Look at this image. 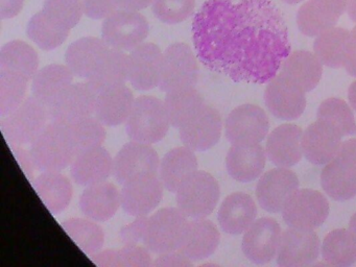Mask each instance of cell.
<instances>
[{
    "mask_svg": "<svg viewBox=\"0 0 356 267\" xmlns=\"http://www.w3.org/2000/svg\"><path fill=\"white\" fill-rule=\"evenodd\" d=\"M191 31L202 64L236 83H268L291 54L286 23L272 0H207Z\"/></svg>",
    "mask_w": 356,
    "mask_h": 267,
    "instance_id": "cell-1",
    "label": "cell"
},
{
    "mask_svg": "<svg viewBox=\"0 0 356 267\" xmlns=\"http://www.w3.org/2000/svg\"><path fill=\"white\" fill-rule=\"evenodd\" d=\"M31 160L41 172L62 171L76 158L66 125L49 122L31 143Z\"/></svg>",
    "mask_w": 356,
    "mask_h": 267,
    "instance_id": "cell-2",
    "label": "cell"
},
{
    "mask_svg": "<svg viewBox=\"0 0 356 267\" xmlns=\"http://www.w3.org/2000/svg\"><path fill=\"white\" fill-rule=\"evenodd\" d=\"M170 127L164 102L151 95L135 98L134 106L126 122L127 134L133 141L154 144L161 141Z\"/></svg>",
    "mask_w": 356,
    "mask_h": 267,
    "instance_id": "cell-3",
    "label": "cell"
},
{
    "mask_svg": "<svg viewBox=\"0 0 356 267\" xmlns=\"http://www.w3.org/2000/svg\"><path fill=\"white\" fill-rule=\"evenodd\" d=\"M188 227V217L180 209H160L147 219L143 242L154 254L180 250Z\"/></svg>",
    "mask_w": 356,
    "mask_h": 267,
    "instance_id": "cell-4",
    "label": "cell"
},
{
    "mask_svg": "<svg viewBox=\"0 0 356 267\" xmlns=\"http://www.w3.org/2000/svg\"><path fill=\"white\" fill-rule=\"evenodd\" d=\"M49 122V108L30 96L16 110L3 116L0 125L6 139L18 146L32 143Z\"/></svg>",
    "mask_w": 356,
    "mask_h": 267,
    "instance_id": "cell-5",
    "label": "cell"
},
{
    "mask_svg": "<svg viewBox=\"0 0 356 267\" xmlns=\"http://www.w3.org/2000/svg\"><path fill=\"white\" fill-rule=\"evenodd\" d=\"M178 208L191 219L206 218L218 206L220 190L218 181L210 173L197 170L179 187Z\"/></svg>",
    "mask_w": 356,
    "mask_h": 267,
    "instance_id": "cell-6",
    "label": "cell"
},
{
    "mask_svg": "<svg viewBox=\"0 0 356 267\" xmlns=\"http://www.w3.org/2000/svg\"><path fill=\"white\" fill-rule=\"evenodd\" d=\"M149 33V22L138 10H118L104 20L102 39L110 48L132 51L145 43Z\"/></svg>",
    "mask_w": 356,
    "mask_h": 267,
    "instance_id": "cell-7",
    "label": "cell"
},
{
    "mask_svg": "<svg viewBox=\"0 0 356 267\" xmlns=\"http://www.w3.org/2000/svg\"><path fill=\"white\" fill-rule=\"evenodd\" d=\"M197 54L186 43L170 44L163 52L159 88L164 92L195 87L199 79Z\"/></svg>",
    "mask_w": 356,
    "mask_h": 267,
    "instance_id": "cell-8",
    "label": "cell"
},
{
    "mask_svg": "<svg viewBox=\"0 0 356 267\" xmlns=\"http://www.w3.org/2000/svg\"><path fill=\"white\" fill-rule=\"evenodd\" d=\"M329 215V202L324 194L314 189H298L291 194L282 210L289 227L314 231Z\"/></svg>",
    "mask_w": 356,
    "mask_h": 267,
    "instance_id": "cell-9",
    "label": "cell"
},
{
    "mask_svg": "<svg viewBox=\"0 0 356 267\" xmlns=\"http://www.w3.org/2000/svg\"><path fill=\"white\" fill-rule=\"evenodd\" d=\"M164 186L158 175L141 173L122 184L120 198L124 212L131 216H147L163 198Z\"/></svg>",
    "mask_w": 356,
    "mask_h": 267,
    "instance_id": "cell-10",
    "label": "cell"
},
{
    "mask_svg": "<svg viewBox=\"0 0 356 267\" xmlns=\"http://www.w3.org/2000/svg\"><path fill=\"white\" fill-rule=\"evenodd\" d=\"M97 93L87 83H72L49 106L51 122L68 125L95 115Z\"/></svg>",
    "mask_w": 356,
    "mask_h": 267,
    "instance_id": "cell-11",
    "label": "cell"
},
{
    "mask_svg": "<svg viewBox=\"0 0 356 267\" xmlns=\"http://www.w3.org/2000/svg\"><path fill=\"white\" fill-rule=\"evenodd\" d=\"M226 137L235 144H259L268 134L270 122L264 108L245 104L235 108L225 122Z\"/></svg>",
    "mask_w": 356,
    "mask_h": 267,
    "instance_id": "cell-12",
    "label": "cell"
},
{
    "mask_svg": "<svg viewBox=\"0 0 356 267\" xmlns=\"http://www.w3.org/2000/svg\"><path fill=\"white\" fill-rule=\"evenodd\" d=\"M306 92L295 81L278 74L268 81L264 92L266 108L277 118L295 120L306 108Z\"/></svg>",
    "mask_w": 356,
    "mask_h": 267,
    "instance_id": "cell-13",
    "label": "cell"
},
{
    "mask_svg": "<svg viewBox=\"0 0 356 267\" xmlns=\"http://www.w3.org/2000/svg\"><path fill=\"white\" fill-rule=\"evenodd\" d=\"M320 250V238L314 231L289 227L281 234L277 263L282 267L308 266L318 259Z\"/></svg>",
    "mask_w": 356,
    "mask_h": 267,
    "instance_id": "cell-14",
    "label": "cell"
},
{
    "mask_svg": "<svg viewBox=\"0 0 356 267\" xmlns=\"http://www.w3.org/2000/svg\"><path fill=\"white\" fill-rule=\"evenodd\" d=\"M160 162L159 156L152 144L132 140L124 144L113 159L112 175L122 185L131 177L141 173L158 175Z\"/></svg>",
    "mask_w": 356,
    "mask_h": 267,
    "instance_id": "cell-15",
    "label": "cell"
},
{
    "mask_svg": "<svg viewBox=\"0 0 356 267\" xmlns=\"http://www.w3.org/2000/svg\"><path fill=\"white\" fill-rule=\"evenodd\" d=\"M281 234L280 225L275 219H257L245 232L241 244L243 254L255 264L270 262L278 252Z\"/></svg>",
    "mask_w": 356,
    "mask_h": 267,
    "instance_id": "cell-16",
    "label": "cell"
},
{
    "mask_svg": "<svg viewBox=\"0 0 356 267\" xmlns=\"http://www.w3.org/2000/svg\"><path fill=\"white\" fill-rule=\"evenodd\" d=\"M299 189V179L285 167L270 169L260 177L256 188L260 207L270 213L282 212L293 192Z\"/></svg>",
    "mask_w": 356,
    "mask_h": 267,
    "instance_id": "cell-17",
    "label": "cell"
},
{
    "mask_svg": "<svg viewBox=\"0 0 356 267\" xmlns=\"http://www.w3.org/2000/svg\"><path fill=\"white\" fill-rule=\"evenodd\" d=\"M163 52L154 43H143L129 54V81L139 91L159 87Z\"/></svg>",
    "mask_w": 356,
    "mask_h": 267,
    "instance_id": "cell-18",
    "label": "cell"
},
{
    "mask_svg": "<svg viewBox=\"0 0 356 267\" xmlns=\"http://www.w3.org/2000/svg\"><path fill=\"white\" fill-rule=\"evenodd\" d=\"M349 0H308L297 13L300 31L308 37H316L332 29L348 8Z\"/></svg>",
    "mask_w": 356,
    "mask_h": 267,
    "instance_id": "cell-19",
    "label": "cell"
},
{
    "mask_svg": "<svg viewBox=\"0 0 356 267\" xmlns=\"http://www.w3.org/2000/svg\"><path fill=\"white\" fill-rule=\"evenodd\" d=\"M222 129V121L220 113L212 106L205 104L179 131L181 141L185 146L193 152H206L220 141Z\"/></svg>",
    "mask_w": 356,
    "mask_h": 267,
    "instance_id": "cell-20",
    "label": "cell"
},
{
    "mask_svg": "<svg viewBox=\"0 0 356 267\" xmlns=\"http://www.w3.org/2000/svg\"><path fill=\"white\" fill-rule=\"evenodd\" d=\"M341 138L339 131L326 121L316 120L303 133V154L314 165H324L339 156Z\"/></svg>",
    "mask_w": 356,
    "mask_h": 267,
    "instance_id": "cell-21",
    "label": "cell"
},
{
    "mask_svg": "<svg viewBox=\"0 0 356 267\" xmlns=\"http://www.w3.org/2000/svg\"><path fill=\"white\" fill-rule=\"evenodd\" d=\"M301 127L296 124H281L268 135L266 140V152L273 164L278 167L293 166L303 156Z\"/></svg>",
    "mask_w": 356,
    "mask_h": 267,
    "instance_id": "cell-22",
    "label": "cell"
},
{
    "mask_svg": "<svg viewBox=\"0 0 356 267\" xmlns=\"http://www.w3.org/2000/svg\"><path fill=\"white\" fill-rule=\"evenodd\" d=\"M257 207L249 194L235 192L222 200L218 210V222L225 233L241 235L256 220Z\"/></svg>",
    "mask_w": 356,
    "mask_h": 267,
    "instance_id": "cell-23",
    "label": "cell"
},
{
    "mask_svg": "<svg viewBox=\"0 0 356 267\" xmlns=\"http://www.w3.org/2000/svg\"><path fill=\"white\" fill-rule=\"evenodd\" d=\"M113 172V159L103 146L83 152L70 165L74 183L83 187L103 183Z\"/></svg>",
    "mask_w": 356,
    "mask_h": 267,
    "instance_id": "cell-24",
    "label": "cell"
},
{
    "mask_svg": "<svg viewBox=\"0 0 356 267\" xmlns=\"http://www.w3.org/2000/svg\"><path fill=\"white\" fill-rule=\"evenodd\" d=\"M86 81L97 94L126 85L129 81L128 54L122 50L108 48Z\"/></svg>",
    "mask_w": 356,
    "mask_h": 267,
    "instance_id": "cell-25",
    "label": "cell"
},
{
    "mask_svg": "<svg viewBox=\"0 0 356 267\" xmlns=\"http://www.w3.org/2000/svg\"><path fill=\"white\" fill-rule=\"evenodd\" d=\"M266 156V149L260 144H235L227 154V170L235 181H254L261 175Z\"/></svg>",
    "mask_w": 356,
    "mask_h": 267,
    "instance_id": "cell-26",
    "label": "cell"
},
{
    "mask_svg": "<svg viewBox=\"0 0 356 267\" xmlns=\"http://www.w3.org/2000/svg\"><path fill=\"white\" fill-rule=\"evenodd\" d=\"M120 206V191L109 181L88 186L81 194V211L92 220H109L116 214Z\"/></svg>",
    "mask_w": 356,
    "mask_h": 267,
    "instance_id": "cell-27",
    "label": "cell"
},
{
    "mask_svg": "<svg viewBox=\"0 0 356 267\" xmlns=\"http://www.w3.org/2000/svg\"><path fill=\"white\" fill-rule=\"evenodd\" d=\"M134 102V94L126 85L111 88L97 94L95 116L105 127H118L128 120Z\"/></svg>",
    "mask_w": 356,
    "mask_h": 267,
    "instance_id": "cell-28",
    "label": "cell"
},
{
    "mask_svg": "<svg viewBox=\"0 0 356 267\" xmlns=\"http://www.w3.org/2000/svg\"><path fill=\"white\" fill-rule=\"evenodd\" d=\"M321 184L327 195L346 202L356 195V167L337 156L327 163L321 175Z\"/></svg>",
    "mask_w": 356,
    "mask_h": 267,
    "instance_id": "cell-29",
    "label": "cell"
},
{
    "mask_svg": "<svg viewBox=\"0 0 356 267\" xmlns=\"http://www.w3.org/2000/svg\"><path fill=\"white\" fill-rule=\"evenodd\" d=\"M197 170L195 152L187 146H179L166 152L160 162L159 177L164 188L172 193Z\"/></svg>",
    "mask_w": 356,
    "mask_h": 267,
    "instance_id": "cell-30",
    "label": "cell"
},
{
    "mask_svg": "<svg viewBox=\"0 0 356 267\" xmlns=\"http://www.w3.org/2000/svg\"><path fill=\"white\" fill-rule=\"evenodd\" d=\"M34 189L51 214L63 212L72 198V184L61 171H47L35 179Z\"/></svg>",
    "mask_w": 356,
    "mask_h": 267,
    "instance_id": "cell-31",
    "label": "cell"
},
{
    "mask_svg": "<svg viewBox=\"0 0 356 267\" xmlns=\"http://www.w3.org/2000/svg\"><path fill=\"white\" fill-rule=\"evenodd\" d=\"M220 240V232L212 221L206 218L191 219L180 252L193 262L203 260L216 252Z\"/></svg>",
    "mask_w": 356,
    "mask_h": 267,
    "instance_id": "cell-32",
    "label": "cell"
},
{
    "mask_svg": "<svg viewBox=\"0 0 356 267\" xmlns=\"http://www.w3.org/2000/svg\"><path fill=\"white\" fill-rule=\"evenodd\" d=\"M279 73L297 83L304 91L309 92L322 79L323 64L312 52L297 50L285 58Z\"/></svg>",
    "mask_w": 356,
    "mask_h": 267,
    "instance_id": "cell-33",
    "label": "cell"
},
{
    "mask_svg": "<svg viewBox=\"0 0 356 267\" xmlns=\"http://www.w3.org/2000/svg\"><path fill=\"white\" fill-rule=\"evenodd\" d=\"M108 48L109 46L99 38H81L67 48L65 54L66 66L72 70L74 76L87 79Z\"/></svg>",
    "mask_w": 356,
    "mask_h": 267,
    "instance_id": "cell-34",
    "label": "cell"
},
{
    "mask_svg": "<svg viewBox=\"0 0 356 267\" xmlns=\"http://www.w3.org/2000/svg\"><path fill=\"white\" fill-rule=\"evenodd\" d=\"M74 76V73L66 65H47L39 69L33 79V96L49 108L59 94L72 85Z\"/></svg>",
    "mask_w": 356,
    "mask_h": 267,
    "instance_id": "cell-35",
    "label": "cell"
},
{
    "mask_svg": "<svg viewBox=\"0 0 356 267\" xmlns=\"http://www.w3.org/2000/svg\"><path fill=\"white\" fill-rule=\"evenodd\" d=\"M0 70L11 71L33 81L39 70L38 54L22 40L8 42L0 50Z\"/></svg>",
    "mask_w": 356,
    "mask_h": 267,
    "instance_id": "cell-36",
    "label": "cell"
},
{
    "mask_svg": "<svg viewBox=\"0 0 356 267\" xmlns=\"http://www.w3.org/2000/svg\"><path fill=\"white\" fill-rule=\"evenodd\" d=\"M163 102L170 125L176 129L188 122L206 104L195 87L166 92Z\"/></svg>",
    "mask_w": 356,
    "mask_h": 267,
    "instance_id": "cell-37",
    "label": "cell"
},
{
    "mask_svg": "<svg viewBox=\"0 0 356 267\" xmlns=\"http://www.w3.org/2000/svg\"><path fill=\"white\" fill-rule=\"evenodd\" d=\"M350 31L343 27H332L316 35L314 43V54L323 65L329 68H341L345 64Z\"/></svg>",
    "mask_w": 356,
    "mask_h": 267,
    "instance_id": "cell-38",
    "label": "cell"
},
{
    "mask_svg": "<svg viewBox=\"0 0 356 267\" xmlns=\"http://www.w3.org/2000/svg\"><path fill=\"white\" fill-rule=\"evenodd\" d=\"M322 256L331 266H351L356 262V239L353 234L349 229H333L323 241Z\"/></svg>",
    "mask_w": 356,
    "mask_h": 267,
    "instance_id": "cell-39",
    "label": "cell"
},
{
    "mask_svg": "<svg viewBox=\"0 0 356 267\" xmlns=\"http://www.w3.org/2000/svg\"><path fill=\"white\" fill-rule=\"evenodd\" d=\"M76 156L101 147L106 140L105 125L97 117H87L66 125Z\"/></svg>",
    "mask_w": 356,
    "mask_h": 267,
    "instance_id": "cell-40",
    "label": "cell"
},
{
    "mask_svg": "<svg viewBox=\"0 0 356 267\" xmlns=\"http://www.w3.org/2000/svg\"><path fill=\"white\" fill-rule=\"evenodd\" d=\"M64 231L74 240L82 252L93 254L99 252L105 242L103 229L92 219L70 218L61 223Z\"/></svg>",
    "mask_w": 356,
    "mask_h": 267,
    "instance_id": "cell-41",
    "label": "cell"
},
{
    "mask_svg": "<svg viewBox=\"0 0 356 267\" xmlns=\"http://www.w3.org/2000/svg\"><path fill=\"white\" fill-rule=\"evenodd\" d=\"M91 260L101 266L147 267L153 265L147 248L124 245L122 250H107L91 254Z\"/></svg>",
    "mask_w": 356,
    "mask_h": 267,
    "instance_id": "cell-42",
    "label": "cell"
},
{
    "mask_svg": "<svg viewBox=\"0 0 356 267\" xmlns=\"http://www.w3.org/2000/svg\"><path fill=\"white\" fill-rule=\"evenodd\" d=\"M41 13L54 26L67 33L78 25L85 14L81 0H45Z\"/></svg>",
    "mask_w": 356,
    "mask_h": 267,
    "instance_id": "cell-43",
    "label": "cell"
},
{
    "mask_svg": "<svg viewBox=\"0 0 356 267\" xmlns=\"http://www.w3.org/2000/svg\"><path fill=\"white\" fill-rule=\"evenodd\" d=\"M316 119L332 124L343 137L356 134V121L353 111L341 98L331 97L324 100L318 106Z\"/></svg>",
    "mask_w": 356,
    "mask_h": 267,
    "instance_id": "cell-44",
    "label": "cell"
},
{
    "mask_svg": "<svg viewBox=\"0 0 356 267\" xmlns=\"http://www.w3.org/2000/svg\"><path fill=\"white\" fill-rule=\"evenodd\" d=\"M28 83L17 73L0 70V116H7L24 102Z\"/></svg>",
    "mask_w": 356,
    "mask_h": 267,
    "instance_id": "cell-45",
    "label": "cell"
},
{
    "mask_svg": "<svg viewBox=\"0 0 356 267\" xmlns=\"http://www.w3.org/2000/svg\"><path fill=\"white\" fill-rule=\"evenodd\" d=\"M28 35L41 49L54 50L66 41L70 33L54 26L40 10L31 18L28 25Z\"/></svg>",
    "mask_w": 356,
    "mask_h": 267,
    "instance_id": "cell-46",
    "label": "cell"
},
{
    "mask_svg": "<svg viewBox=\"0 0 356 267\" xmlns=\"http://www.w3.org/2000/svg\"><path fill=\"white\" fill-rule=\"evenodd\" d=\"M152 8L162 22L177 24L191 17L195 12V0H153Z\"/></svg>",
    "mask_w": 356,
    "mask_h": 267,
    "instance_id": "cell-47",
    "label": "cell"
},
{
    "mask_svg": "<svg viewBox=\"0 0 356 267\" xmlns=\"http://www.w3.org/2000/svg\"><path fill=\"white\" fill-rule=\"evenodd\" d=\"M147 216L136 217L130 225H124L120 232V241L124 245H137L139 241L145 237L147 229Z\"/></svg>",
    "mask_w": 356,
    "mask_h": 267,
    "instance_id": "cell-48",
    "label": "cell"
},
{
    "mask_svg": "<svg viewBox=\"0 0 356 267\" xmlns=\"http://www.w3.org/2000/svg\"><path fill=\"white\" fill-rule=\"evenodd\" d=\"M82 1L85 15L95 20L105 19L112 13L118 10L115 0H82Z\"/></svg>",
    "mask_w": 356,
    "mask_h": 267,
    "instance_id": "cell-49",
    "label": "cell"
},
{
    "mask_svg": "<svg viewBox=\"0 0 356 267\" xmlns=\"http://www.w3.org/2000/svg\"><path fill=\"white\" fill-rule=\"evenodd\" d=\"M156 267H188L193 266V261L187 258L180 250L160 254L153 262Z\"/></svg>",
    "mask_w": 356,
    "mask_h": 267,
    "instance_id": "cell-50",
    "label": "cell"
},
{
    "mask_svg": "<svg viewBox=\"0 0 356 267\" xmlns=\"http://www.w3.org/2000/svg\"><path fill=\"white\" fill-rule=\"evenodd\" d=\"M343 67L351 76L356 77V25L350 31Z\"/></svg>",
    "mask_w": 356,
    "mask_h": 267,
    "instance_id": "cell-51",
    "label": "cell"
},
{
    "mask_svg": "<svg viewBox=\"0 0 356 267\" xmlns=\"http://www.w3.org/2000/svg\"><path fill=\"white\" fill-rule=\"evenodd\" d=\"M24 0H0V18L11 19L24 8Z\"/></svg>",
    "mask_w": 356,
    "mask_h": 267,
    "instance_id": "cell-52",
    "label": "cell"
},
{
    "mask_svg": "<svg viewBox=\"0 0 356 267\" xmlns=\"http://www.w3.org/2000/svg\"><path fill=\"white\" fill-rule=\"evenodd\" d=\"M339 156L349 161L352 165L356 167V138H352V139L343 142Z\"/></svg>",
    "mask_w": 356,
    "mask_h": 267,
    "instance_id": "cell-53",
    "label": "cell"
},
{
    "mask_svg": "<svg viewBox=\"0 0 356 267\" xmlns=\"http://www.w3.org/2000/svg\"><path fill=\"white\" fill-rule=\"evenodd\" d=\"M118 10H140L147 8L153 0H115Z\"/></svg>",
    "mask_w": 356,
    "mask_h": 267,
    "instance_id": "cell-54",
    "label": "cell"
},
{
    "mask_svg": "<svg viewBox=\"0 0 356 267\" xmlns=\"http://www.w3.org/2000/svg\"><path fill=\"white\" fill-rule=\"evenodd\" d=\"M350 104L352 108L356 111V81H354L349 87V93H348Z\"/></svg>",
    "mask_w": 356,
    "mask_h": 267,
    "instance_id": "cell-55",
    "label": "cell"
},
{
    "mask_svg": "<svg viewBox=\"0 0 356 267\" xmlns=\"http://www.w3.org/2000/svg\"><path fill=\"white\" fill-rule=\"evenodd\" d=\"M347 10L350 19L356 23V0H349Z\"/></svg>",
    "mask_w": 356,
    "mask_h": 267,
    "instance_id": "cell-56",
    "label": "cell"
},
{
    "mask_svg": "<svg viewBox=\"0 0 356 267\" xmlns=\"http://www.w3.org/2000/svg\"><path fill=\"white\" fill-rule=\"evenodd\" d=\"M349 231L353 234V236L356 239V213L355 214H353V216L350 219Z\"/></svg>",
    "mask_w": 356,
    "mask_h": 267,
    "instance_id": "cell-57",
    "label": "cell"
},
{
    "mask_svg": "<svg viewBox=\"0 0 356 267\" xmlns=\"http://www.w3.org/2000/svg\"><path fill=\"white\" fill-rule=\"evenodd\" d=\"M282 1H284L285 3L289 4H297L300 3V2L303 1V0H282Z\"/></svg>",
    "mask_w": 356,
    "mask_h": 267,
    "instance_id": "cell-58",
    "label": "cell"
}]
</instances>
